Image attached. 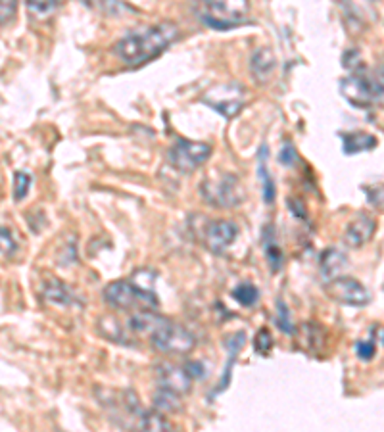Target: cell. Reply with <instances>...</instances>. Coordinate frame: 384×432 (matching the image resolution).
Segmentation results:
<instances>
[{"label": "cell", "instance_id": "2e32d148", "mask_svg": "<svg viewBox=\"0 0 384 432\" xmlns=\"http://www.w3.org/2000/svg\"><path fill=\"white\" fill-rule=\"evenodd\" d=\"M348 267V256L344 252L339 250V248H327V250L321 252L319 256V269L321 275L325 279L327 283L332 281V279L340 277L342 273L346 271Z\"/></svg>", "mask_w": 384, "mask_h": 432}, {"label": "cell", "instance_id": "d590c367", "mask_svg": "<svg viewBox=\"0 0 384 432\" xmlns=\"http://www.w3.org/2000/svg\"><path fill=\"white\" fill-rule=\"evenodd\" d=\"M288 207H290V210L296 213V217H298V220H307L306 207L302 206L298 200H294V198H288Z\"/></svg>", "mask_w": 384, "mask_h": 432}, {"label": "cell", "instance_id": "7c38bea8", "mask_svg": "<svg viewBox=\"0 0 384 432\" xmlns=\"http://www.w3.org/2000/svg\"><path fill=\"white\" fill-rule=\"evenodd\" d=\"M375 231H377V221L373 220L369 213H359V215H356V220L346 225L342 240H344L346 246L358 250L373 239Z\"/></svg>", "mask_w": 384, "mask_h": 432}, {"label": "cell", "instance_id": "9a60e30c", "mask_svg": "<svg viewBox=\"0 0 384 432\" xmlns=\"http://www.w3.org/2000/svg\"><path fill=\"white\" fill-rule=\"evenodd\" d=\"M275 70H277V58H275L273 50L267 46H260L250 58V71L254 79L258 83H265L273 75Z\"/></svg>", "mask_w": 384, "mask_h": 432}, {"label": "cell", "instance_id": "f1b7e54d", "mask_svg": "<svg viewBox=\"0 0 384 432\" xmlns=\"http://www.w3.org/2000/svg\"><path fill=\"white\" fill-rule=\"evenodd\" d=\"M277 325H279V329L282 330V333H287V335H292L294 330H296V327H294L292 321H290L288 308L282 303V300L277 302Z\"/></svg>", "mask_w": 384, "mask_h": 432}, {"label": "cell", "instance_id": "83f0119b", "mask_svg": "<svg viewBox=\"0 0 384 432\" xmlns=\"http://www.w3.org/2000/svg\"><path fill=\"white\" fill-rule=\"evenodd\" d=\"M254 350L256 354L261 355V357H267L273 350V336L269 333V329H260L258 335L254 336Z\"/></svg>", "mask_w": 384, "mask_h": 432}, {"label": "cell", "instance_id": "f546056e", "mask_svg": "<svg viewBox=\"0 0 384 432\" xmlns=\"http://www.w3.org/2000/svg\"><path fill=\"white\" fill-rule=\"evenodd\" d=\"M298 150H296V146H294L292 142L287 141L285 142V146L280 148L279 152V163L280 166H285V168H294L296 163H298Z\"/></svg>", "mask_w": 384, "mask_h": 432}, {"label": "cell", "instance_id": "7a4b0ae2", "mask_svg": "<svg viewBox=\"0 0 384 432\" xmlns=\"http://www.w3.org/2000/svg\"><path fill=\"white\" fill-rule=\"evenodd\" d=\"M198 193L208 206L219 207V210H231V207L241 206L246 198L241 179L229 171H215V173L208 175L200 183Z\"/></svg>", "mask_w": 384, "mask_h": 432}, {"label": "cell", "instance_id": "277c9868", "mask_svg": "<svg viewBox=\"0 0 384 432\" xmlns=\"http://www.w3.org/2000/svg\"><path fill=\"white\" fill-rule=\"evenodd\" d=\"M106 303L116 310H156L158 298L152 288L137 281H114L102 291Z\"/></svg>", "mask_w": 384, "mask_h": 432}, {"label": "cell", "instance_id": "d6a6232c", "mask_svg": "<svg viewBox=\"0 0 384 432\" xmlns=\"http://www.w3.org/2000/svg\"><path fill=\"white\" fill-rule=\"evenodd\" d=\"M18 12V4L16 2H0V26L6 23Z\"/></svg>", "mask_w": 384, "mask_h": 432}, {"label": "cell", "instance_id": "cb8c5ba5", "mask_svg": "<svg viewBox=\"0 0 384 432\" xmlns=\"http://www.w3.org/2000/svg\"><path fill=\"white\" fill-rule=\"evenodd\" d=\"M233 298H235L241 306H244V308H252V306H256L258 300H260V291L256 288L254 284L242 283L233 291Z\"/></svg>", "mask_w": 384, "mask_h": 432}, {"label": "cell", "instance_id": "5bb4252c", "mask_svg": "<svg viewBox=\"0 0 384 432\" xmlns=\"http://www.w3.org/2000/svg\"><path fill=\"white\" fill-rule=\"evenodd\" d=\"M131 428L135 432H175V426L156 409H141Z\"/></svg>", "mask_w": 384, "mask_h": 432}, {"label": "cell", "instance_id": "d6986e66", "mask_svg": "<svg viewBox=\"0 0 384 432\" xmlns=\"http://www.w3.org/2000/svg\"><path fill=\"white\" fill-rule=\"evenodd\" d=\"M163 319H165V317L156 313L154 310H138L129 317L127 327H129V330H133V333H137V335L150 336L162 325Z\"/></svg>", "mask_w": 384, "mask_h": 432}, {"label": "cell", "instance_id": "d4e9b609", "mask_svg": "<svg viewBox=\"0 0 384 432\" xmlns=\"http://www.w3.org/2000/svg\"><path fill=\"white\" fill-rule=\"evenodd\" d=\"M265 258L271 271H280V267L285 264V256H282V250L279 248V244L275 242L273 234H269V240H265Z\"/></svg>", "mask_w": 384, "mask_h": 432}, {"label": "cell", "instance_id": "7402d4cb", "mask_svg": "<svg viewBox=\"0 0 384 432\" xmlns=\"http://www.w3.org/2000/svg\"><path fill=\"white\" fill-rule=\"evenodd\" d=\"M98 333L108 338L110 342H119L124 344L125 340V330L121 327V323L114 315H104L98 319Z\"/></svg>", "mask_w": 384, "mask_h": 432}, {"label": "cell", "instance_id": "484cf974", "mask_svg": "<svg viewBox=\"0 0 384 432\" xmlns=\"http://www.w3.org/2000/svg\"><path fill=\"white\" fill-rule=\"evenodd\" d=\"M31 175L27 171H13V200L21 202L31 188Z\"/></svg>", "mask_w": 384, "mask_h": 432}, {"label": "cell", "instance_id": "e0dca14e", "mask_svg": "<svg viewBox=\"0 0 384 432\" xmlns=\"http://www.w3.org/2000/svg\"><path fill=\"white\" fill-rule=\"evenodd\" d=\"M43 298L53 306H79L81 303L73 288H70L67 284L58 281V279H53L43 286Z\"/></svg>", "mask_w": 384, "mask_h": 432}, {"label": "cell", "instance_id": "9c48e42d", "mask_svg": "<svg viewBox=\"0 0 384 432\" xmlns=\"http://www.w3.org/2000/svg\"><path fill=\"white\" fill-rule=\"evenodd\" d=\"M192 229L198 231L204 248L214 254H221L238 239V225L229 220H202V225Z\"/></svg>", "mask_w": 384, "mask_h": 432}, {"label": "cell", "instance_id": "4dcf8cb0", "mask_svg": "<svg viewBox=\"0 0 384 432\" xmlns=\"http://www.w3.org/2000/svg\"><path fill=\"white\" fill-rule=\"evenodd\" d=\"M58 2H27V10L35 16V18H48L50 14L58 10Z\"/></svg>", "mask_w": 384, "mask_h": 432}, {"label": "cell", "instance_id": "52a82bcc", "mask_svg": "<svg viewBox=\"0 0 384 432\" xmlns=\"http://www.w3.org/2000/svg\"><path fill=\"white\" fill-rule=\"evenodd\" d=\"M244 102H246V89H244V85L236 83V81L215 85L214 89L204 92L202 97V104H206L208 108L217 112L225 119H233L238 116Z\"/></svg>", "mask_w": 384, "mask_h": 432}, {"label": "cell", "instance_id": "ba28073f", "mask_svg": "<svg viewBox=\"0 0 384 432\" xmlns=\"http://www.w3.org/2000/svg\"><path fill=\"white\" fill-rule=\"evenodd\" d=\"M214 152V146L208 142H196L179 139V141L168 150V161L181 173H190L198 169L202 163L209 160Z\"/></svg>", "mask_w": 384, "mask_h": 432}, {"label": "cell", "instance_id": "3957f363", "mask_svg": "<svg viewBox=\"0 0 384 432\" xmlns=\"http://www.w3.org/2000/svg\"><path fill=\"white\" fill-rule=\"evenodd\" d=\"M192 12L204 26L215 31H229L246 23V16L250 12V4L246 0L241 2H196Z\"/></svg>", "mask_w": 384, "mask_h": 432}, {"label": "cell", "instance_id": "4316f807", "mask_svg": "<svg viewBox=\"0 0 384 432\" xmlns=\"http://www.w3.org/2000/svg\"><path fill=\"white\" fill-rule=\"evenodd\" d=\"M18 252V242L6 227H0V258H12Z\"/></svg>", "mask_w": 384, "mask_h": 432}, {"label": "cell", "instance_id": "6da1fadb", "mask_svg": "<svg viewBox=\"0 0 384 432\" xmlns=\"http://www.w3.org/2000/svg\"><path fill=\"white\" fill-rule=\"evenodd\" d=\"M179 37V29L171 21H162L156 26L141 27L129 31L124 39L118 40L116 54L127 65H144L162 56L170 45Z\"/></svg>", "mask_w": 384, "mask_h": 432}, {"label": "cell", "instance_id": "4fadbf2b", "mask_svg": "<svg viewBox=\"0 0 384 432\" xmlns=\"http://www.w3.org/2000/svg\"><path fill=\"white\" fill-rule=\"evenodd\" d=\"M244 342H246V335H244V330H236V333H233V335L225 336L223 346H225L229 352V362H227V365H225V371H223L221 381H219L217 388H214V392H212V398L217 396V394L225 392V390L229 388V382H231V373H233V365H235L236 355H238V352H241L242 346H244Z\"/></svg>", "mask_w": 384, "mask_h": 432}, {"label": "cell", "instance_id": "30bf717a", "mask_svg": "<svg viewBox=\"0 0 384 432\" xmlns=\"http://www.w3.org/2000/svg\"><path fill=\"white\" fill-rule=\"evenodd\" d=\"M325 292L331 300L342 303V306L363 308V306L371 302V294L363 284L353 277H344V275L329 281L325 284Z\"/></svg>", "mask_w": 384, "mask_h": 432}, {"label": "cell", "instance_id": "8d00e7d4", "mask_svg": "<svg viewBox=\"0 0 384 432\" xmlns=\"http://www.w3.org/2000/svg\"><path fill=\"white\" fill-rule=\"evenodd\" d=\"M358 64H359L358 50H350L348 54H344V68H350V70H353V68H356Z\"/></svg>", "mask_w": 384, "mask_h": 432}, {"label": "cell", "instance_id": "836d02e7", "mask_svg": "<svg viewBox=\"0 0 384 432\" xmlns=\"http://www.w3.org/2000/svg\"><path fill=\"white\" fill-rule=\"evenodd\" d=\"M363 190L367 193V200H369L371 206H375V207L383 206V204H380V202H383V188L378 187V188H373L371 190L369 187H363Z\"/></svg>", "mask_w": 384, "mask_h": 432}, {"label": "cell", "instance_id": "ac0fdd59", "mask_svg": "<svg viewBox=\"0 0 384 432\" xmlns=\"http://www.w3.org/2000/svg\"><path fill=\"white\" fill-rule=\"evenodd\" d=\"M342 152L346 156H356L359 152H369L378 144L377 136L363 131H353V133H342Z\"/></svg>", "mask_w": 384, "mask_h": 432}, {"label": "cell", "instance_id": "1f68e13d", "mask_svg": "<svg viewBox=\"0 0 384 432\" xmlns=\"http://www.w3.org/2000/svg\"><path fill=\"white\" fill-rule=\"evenodd\" d=\"M356 354L363 362H371L373 357L377 355V344L373 340H358L356 342Z\"/></svg>", "mask_w": 384, "mask_h": 432}, {"label": "cell", "instance_id": "603a6c76", "mask_svg": "<svg viewBox=\"0 0 384 432\" xmlns=\"http://www.w3.org/2000/svg\"><path fill=\"white\" fill-rule=\"evenodd\" d=\"M298 335L302 338V346L307 348V344H309L312 346L309 350H313V352H317L325 340V330L321 329L317 323H304L302 329H298Z\"/></svg>", "mask_w": 384, "mask_h": 432}, {"label": "cell", "instance_id": "ffe728a7", "mask_svg": "<svg viewBox=\"0 0 384 432\" xmlns=\"http://www.w3.org/2000/svg\"><path fill=\"white\" fill-rule=\"evenodd\" d=\"M267 154H269L267 144H261L260 150H258V179L261 181L263 202L267 206H271L275 202V196H277V188H275L273 175L269 173V168H267Z\"/></svg>", "mask_w": 384, "mask_h": 432}, {"label": "cell", "instance_id": "e575fe53", "mask_svg": "<svg viewBox=\"0 0 384 432\" xmlns=\"http://www.w3.org/2000/svg\"><path fill=\"white\" fill-rule=\"evenodd\" d=\"M182 367L189 373L192 381H194V379H202L204 377V365L200 362H189L187 365H182Z\"/></svg>", "mask_w": 384, "mask_h": 432}, {"label": "cell", "instance_id": "8992f818", "mask_svg": "<svg viewBox=\"0 0 384 432\" xmlns=\"http://www.w3.org/2000/svg\"><path fill=\"white\" fill-rule=\"evenodd\" d=\"M152 346L162 352V354H173V355H185L190 354L196 346L194 335L187 330L182 325H177L171 319H163V323L158 327L152 335Z\"/></svg>", "mask_w": 384, "mask_h": 432}, {"label": "cell", "instance_id": "8fae6325", "mask_svg": "<svg viewBox=\"0 0 384 432\" xmlns=\"http://www.w3.org/2000/svg\"><path fill=\"white\" fill-rule=\"evenodd\" d=\"M156 377L158 382H160V388H165V390L179 394V396L190 392V388H192V379H190L182 365H175L171 362L158 363Z\"/></svg>", "mask_w": 384, "mask_h": 432}, {"label": "cell", "instance_id": "5b68a950", "mask_svg": "<svg viewBox=\"0 0 384 432\" xmlns=\"http://www.w3.org/2000/svg\"><path fill=\"white\" fill-rule=\"evenodd\" d=\"M340 92L352 106L367 110L383 102V81L359 70L340 81Z\"/></svg>", "mask_w": 384, "mask_h": 432}, {"label": "cell", "instance_id": "44dd1931", "mask_svg": "<svg viewBox=\"0 0 384 432\" xmlns=\"http://www.w3.org/2000/svg\"><path fill=\"white\" fill-rule=\"evenodd\" d=\"M152 401H154V409L160 413H177L182 409L181 396L175 392H170V390H165V388L156 390Z\"/></svg>", "mask_w": 384, "mask_h": 432}]
</instances>
